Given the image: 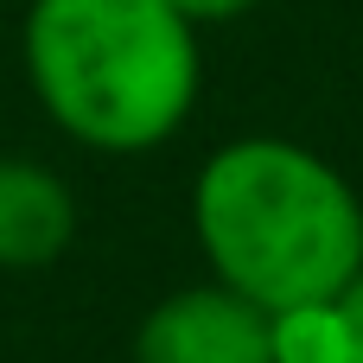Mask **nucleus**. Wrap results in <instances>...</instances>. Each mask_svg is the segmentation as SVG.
<instances>
[{
	"mask_svg": "<svg viewBox=\"0 0 363 363\" xmlns=\"http://www.w3.org/2000/svg\"><path fill=\"white\" fill-rule=\"evenodd\" d=\"M191 217L217 281L262 313L338 300L363 274L357 191L338 179V166L294 140H236L211 153Z\"/></svg>",
	"mask_w": 363,
	"mask_h": 363,
	"instance_id": "1",
	"label": "nucleus"
},
{
	"mask_svg": "<svg viewBox=\"0 0 363 363\" xmlns=\"http://www.w3.org/2000/svg\"><path fill=\"white\" fill-rule=\"evenodd\" d=\"M26 70L64 134L102 153H140L191 115L198 38L172 0H38Z\"/></svg>",
	"mask_w": 363,
	"mask_h": 363,
	"instance_id": "2",
	"label": "nucleus"
},
{
	"mask_svg": "<svg viewBox=\"0 0 363 363\" xmlns=\"http://www.w3.org/2000/svg\"><path fill=\"white\" fill-rule=\"evenodd\" d=\"M134 363H274L268 313L236 287H185L160 300L134 338Z\"/></svg>",
	"mask_w": 363,
	"mask_h": 363,
	"instance_id": "3",
	"label": "nucleus"
},
{
	"mask_svg": "<svg viewBox=\"0 0 363 363\" xmlns=\"http://www.w3.org/2000/svg\"><path fill=\"white\" fill-rule=\"evenodd\" d=\"M77 204L32 160H0V268H51L70 249Z\"/></svg>",
	"mask_w": 363,
	"mask_h": 363,
	"instance_id": "4",
	"label": "nucleus"
},
{
	"mask_svg": "<svg viewBox=\"0 0 363 363\" xmlns=\"http://www.w3.org/2000/svg\"><path fill=\"white\" fill-rule=\"evenodd\" d=\"M268 351L274 363H357L338 300H300V306L268 313Z\"/></svg>",
	"mask_w": 363,
	"mask_h": 363,
	"instance_id": "5",
	"label": "nucleus"
},
{
	"mask_svg": "<svg viewBox=\"0 0 363 363\" xmlns=\"http://www.w3.org/2000/svg\"><path fill=\"white\" fill-rule=\"evenodd\" d=\"M191 26H204V19H236V13H249L255 0H172Z\"/></svg>",
	"mask_w": 363,
	"mask_h": 363,
	"instance_id": "6",
	"label": "nucleus"
},
{
	"mask_svg": "<svg viewBox=\"0 0 363 363\" xmlns=\"http://www.w3.org/2000/svg\"><path fill=\"white\" fill-rule=\"evenodd\" d=\"M338 306H345V325H351V357L363 363V274L338 294Z\"/></svg>",
	"mask_w": 363,
	"mask_h": 363,
	"instance_id": "7",
	"label": "nucleus"
}]
</instances>
